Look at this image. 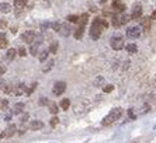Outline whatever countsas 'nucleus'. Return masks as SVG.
I'll return each instance as SVG.
<instances>
[{
	"label": "nucleus",
	"mask_w": 156,
	"mask_h": 143,
	"mask_svg": "<svg viewBox=\"0 0 156 143\" xmlns=\"http://www.w3.org/2000/svg\"><path fill=\"white\" fill-rule=\"evenodd\" d=\"M49 104V100H48L47 97H41L40 98V105H48Z\"/></svg>",
	"instance_id": "31"
},
{
	"label": "nucleus",
	"mask_w": 156,
	"mask_h": 143,
	"mask_svg": "<svg viewBox=\"0 0 156 143\" xmlns=\"http://www.w3.org/2000/svg\"><path fill=\"white\" fill-rule=\"evenodd\" d=\"M7 105H9V101H7V100L0 101V110H4V108H7Z\"/></svg>",
	"instance_id": "35"
},
{
	"label": "nucleus",
	"mask_w": 156,
	"mask_h": 143,
	"mask_svg": "<svg viewBox=\"0 0 156 143\" xmlns=\"http://www.w3.org/2000/svg\"><path fill=\"white\" fill-rule=\"evenodd\" d=\"M111 24H113L115 28L121 27V25H122V23H121V17H120V16H117V14L114 16V17L111 18Z\"/></svg>",
	"instance_id": "17"
},
{
	"label": "nucleus",
	"mask_w": 156,
	"mask_h": 143,
	"mask_svg": "<svg viewBox=\"0 0 156 143\" xmlns=\"http://www.w3.org/2000/svg\"><path fill=\"white\" fill-rule=\"evenodd\" d=\"M113 90H114V86H111V84H108V86L103 87V91H104V93H111Z\"/></svg>",
	"instance_id": "33"
},
{
	"label": "nucleus",
	"mask_w": 156,
	"mask_h": 143,
	"mask_svg": "<svg viewBox=\"0 0 156 143\" xmlns=\"http://www.w3.org/2000/svg\"><path fill=\"white\" fill-rule=\"evenodd\" d=\"M44 128V124L41 121H38V119H35V121H31V124H30V129L31 131H40V129Z\"/></svg>",
	"instance_id": "13"
},
{
	"label": "nucleus",
	"mask_w": 156,
	"mask_h": 143,
	"mask_svg": "<svg viewBox=\"0 0 156 143\" xmlns=\"http://www.w3.org/2000/svg\"><path fill=\"white\" fill-rule=\"evenodd\" d=\"M38 59H40V62H45L47 61V58H48V54H49V52H48V51H41V52H38Z\"/></svg>",
	"instance_id": "25"
},
{
	"label": "nucleus",
	"mask_w": 156,
	"mask_h": 143,
	"mask_svg": "<svg viewBox=\"0 0 156 143\" xmlns=\"http://www.w3.org/2000/svg\"><path fill=\"white\" fill-rule=\"evenodd\" d=\"M121 114H122V111H121V108H113L111 111L108 112V115L105 117L104 119H103V125L104 126H108V125H111L113 122H115V121H118V119L121 118Z\"/></svg>",
	"instance_id": "2"
},
{
	"label": "nucleus",
	"mask_w": 156,
	"mask_h": 143,
	"mask_svg": "<svg viewBox=\"0 0 156 143\" xmlns=\"http://www.w3.org/2000/svg\"><path fill=\"white\" fill-rule=\"evenodd\" d=\"M68 21L69 23H77L79 21V16H75V14L68 16Z\"/></svg>",
	"instance_id": "29"
},
{
	"label": "nucleus",
	"mask_w": 156,
	"mask_h": 143,
	"mask_svg": "<svg viewBox=\"0 0 156 143\" xmlns=\"http://www.w3.org/2000/svg\"><path fill=\"white\" fill-rule=\"evenodd\" d=\"M27 119H28V114H24V115H23V117H21V122H23V124H24V122H26Z\"/></svg>",
	"instance_id": "39"
},
{
	"label": "nucleus",
	"mask_w": 156,
	"mask_h": 143,
	"mask_svg": "<svg viewBox=\"0 0 156 143\" xmlns=\"http://www.w3.org/2000/svg\"><path fill=\"white\" fill-rule=\"evenodd\" d=\"M16 131H17V126L16 125H9L7 129H6L3 133H0V139H3V138H11V136L16 133Z\"/></svg>",
	"instance_id": "9"
},
{
	"label": "nucleus",
	"mask_w": 156,
	"mask_h": 143,
	"mask_svg": "<svg viewBox=\"0 0 156 143\" xmlns=\"http://www.w3.org/2000/svg\"><path fill=\"white\" fill-rule=\"evenodd\" d=\"M70 31H72V28H70L69 24H61V25H59L58 32L61 34L62 37H69L70 35Z\"/></svg>",
	"instance_id": "11"
},
{
	"label": "nucleus",
	"mask_w": 156,
	"mask_h": 143,
	"mask_svg": "<svg viewBox=\"0 0 156 143\" xmlns=\"http://www.w3.org/2000/svg\"><path fill=\"white\" fill-rule=\"evenodd\" d=\"M35 37H37V34L34 31H26L21 35V38L26 44H30V45H31V44L34 42V40H35Z\"/></svg>",
	"instance_id": "8"
},
{
	"label": "nucleus",
	"mask_w": 156,
	"mask_h": 143,
	"mask_svg": "<svg viewBox=\"0 0 156 143\" xmlns=\"http://www.w3.org/2000/svg\"><path fill=\"white\" fill-rule=\"evenodd\" d=\"M110 45H111V48H113L114 51H120L124 48V38L121 35H114L111 37V40H110Z\"/></svg>",
	"instance_id": "3"
},
{
	"label": "nucleus",
	"mask_w": 156,
	"mask_h": 143,
	"mask_svg": "<svg viewBox=\"0 0 156 143\" xmlns=\"http://www.w3.org/2000/svg\"><path fill=\"white\" fill-rule=\"evenodd\" d=\"M49 124H51V126L52 128H55V126L58 125L59 124V118H56V117H54V118L51 119V122H49Z\"/></svg>",
	"instance_id": "32"
},
{
	"label": "nucleus",
	"mask_w": 156,
	"mask_h": 143,
	"mask_svg": "<svg viewBox=\"0 0 156 143\" xmlns=\"http://www.w3.org/2000/svg\"><path fill=\"white\" fill-rule=\"evenodd\" d=\"M58 47H59V42H56V41H54V42L51 44V47H49V54H56L58 52Z\"/></svg>",
	"instance_id": "22"
},
{
	"label": "nucleus",
	"mask_w": 156,
	"mask_h": 143,
	"mask_svg": "<svg viewBox=\"0 0 156 143\" xmlns=\"http://www.w3.org/2000/svg\"><path fill=\"white\" fill-rule=\"evenodd\" d=\"M69 107H70V100L69 98H63V100L61 101V108L62 110H69Z\"/></svg>",
	"instance_id": "20"
},
{
	"label": "nucleus",
	"mask_w": 156,
	"mask_h": 143,
	"mask_svg": "<svg viewBox=\"0 0 156 143\" xmlns=\"http://www.w3.org/2000/svg\"><path fill=\"white\" fill-rule=\"evenodd\" d=\"M59 23L58 21H55V23H51V27H52V30H54V31H56L58 32V30H59Z\"/></svg>",
	"instance_id": "34"
},
{
	"label": "nucleus",
	"mask_w": 156,
	"mask_h": 143,
	"mask_svg": "<svg viewBox=\"0 0 156 143\" xmlns=\"http://www.w3.org/2000/svg\"><path fill=\"white\" fill-rule=\"evenodd\" d=\"M127 51L129 54H136V51H138V47L135 45V44H128L127 45Z\"/></svg>",
	"instance_id": "26"
},
{
	"label": "nucleus",
	"mask_w": 156,
	"mask_h": 143,
	"mask_svg": "<svg viewBox=\"0 0 156 143\" xmlns=\"http://www.w3.org/2000/svg\"><path fill=\"white\" fill-rule=\"evenodd\" d=\"M17 54L20 55V56H26V55H27L26 48H24V47H20V48H18V51H17Z\"/></svg>",
	"instance_id": "30"
},
{
	"label": "nucleus",
	"mask_w": 156,
	"mask_h": 143,
	"mask_svg": "<svg viewBox=\"0 0 156 143\" xmlns=\"http://www.w3.org/2000/svg\"><path fill=\"white\" fill-rule=\"evenodd\" d=\"M6 86V83H4V80L0 77V90H3V87Z\"/></svg>",
	"instance_id": "40"
},
{
	"label": "nucleus",
	"mask_w": 156,
	"mask_h": 143,
	"mask_svg": "<svg viewBox=\"0 0 156 143\" xmlns=\"http://www.w3.org/2000/svg\"><path fill=\"white\" fill-rule=\"evenodd\" d=\"M128 115H129L131 119H135V118H136V117H135V114H134V110H132V108H129V110H128Z\"/></svg>",
	"instance_id": "37"
},
{
	"label": "nucleus",
	"mask_w": 156,
	"mask_h": 143,
	"mask_svg": "<svg viewBox=\"0 0 156 143\" xmlns=\"http://www.w3.org/2000/svg\"><path fill=\"white\" fill-rule=\"evenodd\" d=\"M108 27V23L105 21V20H101V18H94L93 20V24L90 27V37L91 40H98L100 35H101V31L104 28Z\"/></svg>",
	"instance_id": "1"
},
{
	"label": "nucleus",
	"mask_w": 156,
	"mask_h": 143,
	"mask_svg": "<svg viewBox=\"0 0 156 143\" xmlns=\"http://www.w3.org/2000/svg\"><path fill=\"white\" fill-rule=\"evenodd\" d=\"M24 103H17V104H14V107H13V114L14 115H17V114H21L23 112V110H24Z\"/></svg>",
	"instance_id": "14"
},
{
	"label": "nucleus",
	"mask_w": 156,
	"mask_h": 143,
	"mask_svg": "<svg viewBox=\"0 0 156 143\" xmlns=\"http://www.w3.org/2000/svg\"><path fill=\"white\" fill-rule=\"evenodd\" d=\"M66 90V83L65 82H56L54 84V89H52V93L55 96H62V94L65 93Z\"/></svg>",
	"instance_id": "6"
},
{
	"label": "nucleus",
	"mask_w": 156,
	"mask_h": 143,
	"mask_svg": "<svg viewBox=\"0 0 156 143\" xmlns=\"http://www.w3.org/2000/svg\"><path fill=\"white\" fill-rule=\"evenodd\" d=\"M83 34H84V27L79 25V28L75 31V34H73V35H75V38H76V40H80V38L83 37Z\"/></svg>",
	"instance_id": "18"
},
{
	"label": "nucleus",
	"mask_w": 156,
	"mask_h": 143,
	"mask_svg": "<svg viewBox=\"0 0 156 143\" xmlns=\"http://www.w3.org/2000/svg\"><path fill=\"white\" fill-rule=\"evenodd\" d=\"M35 87H37V83H33V86L30 87V89H27V91H26V93L30 96V94H31V93H33V91H34V90H35Z\"/></svg>",
	"instance_id": "36"
},
{
	"label": "nucleus",
	"mask_w": 156,
	"mask_h": 143,
	"mask_svg": "<svg viewBox=\"0 0 156 143\" xmlns=\"http://www.w3.org/2000/svg\"><path fill=\"white\" fill-rule=\"evenodd\" d=\"M125 35H127V38H129V40H136V38H139V35H141V28H139L138 25L129 27V28H127Z\"/></svg>",
	"instance_id": "4"
},
{
	"label": "nucleus",
	"mask_w": 156,
	"mask_h": 143,
	"mask_svg": "<svg viewBox=\"0 0 156 143\" xmlns=\"http://www.w3.org/2000/svg\"><path fill=\"white\" fill-rule=\"evenodd\" d=\"M105 2H107V0H98V3H101V4L105 3Z\"/></svg>",
	"instance_id": "41"
},
{
	"label": "nucleus",
	"mask_w": 156,
	"mask_h": 143,
	"mask_svg": "<svg viewBox=\"0 0 156 143\" xmlns=\"http://www.w3.org/2000/svg\"><path fill=\"white\" fill-rule=\"evenodd\" d=\"M26 91H27L26 84H24V83H18L17 86L13 87V91H11V93L16 94V96H21V94H24Z\"/></svg>",
	"instance_id": "10"
},
{
	"label": "nucleus",
	"mask_w": 156,
	"mask_h": 143,
	"mask_svg": "<svg viewBox=\"0 0 156 143\" xmlns=\"http://www.w3.org/2000/svg\"><path fill=\"white\" fill-rule=\"evenodd\" d=\"M129 17L131 20H138V18L142 17V4H135Z\"/></svg>",
	"instance_id": "7"
},
{
	"label": "nucleus",
	"mask_w": 156,
	"mask_h": 143,
	"mask_svg": "<svg viewBox=\"0 0 156 143\" xmlns=\"http://www.w3.org/2000/svg\"><path fill=\"white\" fill-rule=\"evenodd\" d=\"M7 45H9V41H7L6 34H4V32H0V48L4 49V48H7Z\"/></svg>",
	"instance_id": "15"
},
{
	"label": "nucleus",
	"mask_w": 156,
	"mask_h": 143,
	"mask_svg": "<svg viewBox=\"0 0 156 143\" xmlns=\"http://www.w3.org/2000/svg\"><path fill=\"white\" fill-rule=\"evenodd\" d=\"M41 44H42V38H41V37H35V40H34V42L31 44V48H30V54L33 55V56H37V55H38Z\"/></svg>",
	"instance_id": "5"
},
{
	"label": "nucleus",
	"mask_w": 156,
	"mask_h": 143,
	"mask_svg": "<svg viewBox=\"0 0 156 143\" xmlns=\"http://www.w3.org/2000/svg\"><path fill=\"white\" fill-rule=\"evenodd\" d=\"M6 70H7V69H6V66L0 65V75H4V73H6Z\"/></svg>",
	"instance_id": "38"
},
{
	"label": "nucleus",
	"mask_w": 156,
	"mask_h": 143,
	"mask_svg": "<svg viewBox=\"0 0 156 143\" xmlns=\"http://www.w3.org/2000/svg\"><path fill=\"white\" fill-rule=\"evenodd\" d=\"M113 9L115 13H124V11H125V4H124L121 0H114Z\"/></svg>",
	"instance_id": "12"
},
{
	"label": "nucleus",
	"mask_w": 156,
	"mask_h": 143,
	"mask_svg": "<svg viewBox=\"0 0 156 143\" xmlns=\"http://www.w3.org/2000/svg\"><path fill=\"white\" fill-rule=\"evenodd\" d=\"M27 2H28V0H14V7L17 9V10H21L27 4Z\"/></svg>",
	"instance_id": "19"
},
{
	"label": "nucleus",
	"mask_w": 156,
	"mask_h": 143,
	"mask_svg": "<svg viewBox=\"0 0 156 143\" xmlns=\"http://www.w3.org/2000/svg\"><path fill=\"white\" fill-rule=\"evenodd\" d=\"M11 11V6L9 3H0V13H4V14H7Z\"/></svg>",
	"instance_id": "16"
},
{
	"label": "nucleus",
	"mask_w": 156,
	"mask_h": 143,
	"mask_svg": "<svg viewBox=\"0 0 156 143\" xmlns=\"http://www.w3.org/2000/svg\"><path fill=\"white\" fill-rule=\"evenodd\" d=\"M54 63H55V62H54V59H49V61L47 62V65H45V68L42 69V70H44V73H47V72H49V70H51V69L54 68Z\"/></svg>",
	"instance_id": "23"
},
{
	"label": "nucleus",
	"mask_w": 156,
	"mask_h": 143,
	"mask_svg": "<svg viewBox=\"0 0 156 143\" xmlns=\"http://www.w3.org/2000/svg\"><path fill=\"white\" fill-rule=\"evenodd\" d=\"M16 55H17V51L11 48V49H9V51H7V54H6V58H7L9 61H13V59L16 58Z\"/></svg>",
	"instance_id": "21"
},
{
	"label": "nucleus",
	"mask_w": 156,
	"mask_h": 143,
	"mask_svg": "<svg viewBox=\"0 0 156 143\" xmlns=\"http://www.w3.org/2000/svg\"><path fill=\"white\" fill-rule=\"evenodd\" d=\"M48 105H49V112H51V114H54V115L58 114L59 110H58V105H56V104H55V103H49Z\"/></svg>",
	"instance_id": "24"
},
{
	"label": "nucleus",
	"mask_w": 156,
	"mask_h": 143,
	"mask_svg": "<svg viewBox=\"0 0 156 143\" xmlns=\"http://www.w3.org/2000/svg\"><path fill=\"white\" fill-rule=\"evenodd\" d=\"M87 21H89V14H83L82 17H79V23L82 27H86Z\"/></svg>",
	"instance_id": "27"
},
{
	"label": "nucleus",
	"mask_w": 156,
	"mask_h": 143,
	"mask_svg": "<svg viewBox=\"0 0 156 143\" xmlns=\"http://www.w3.org/2000/svg\"><path fill=\"white\" fill-rule=\"evenodd\" d=\"M103 84H104V77H103V76H98V77H96L94 86L96 87H100V86H103Z\"/></svg>",
	"instance_id": "28"
}]
</instances>
